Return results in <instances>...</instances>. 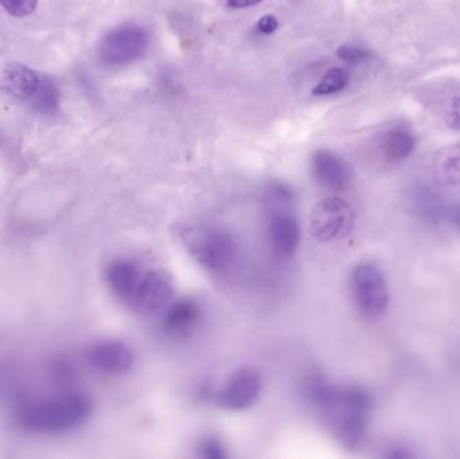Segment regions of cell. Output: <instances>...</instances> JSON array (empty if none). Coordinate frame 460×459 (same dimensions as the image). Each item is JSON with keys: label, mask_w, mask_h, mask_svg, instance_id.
Returning a JSON list of instances; mask_svg holds the SVG:
<instances>
[{"label": "cell", "mask_w": 460, "mask_h": 459, "mask_svg": "<svg viewBox=\"0 0 460 459\" xmlns=\"http://www.w3.org/2000/svg\"><path fill=\"white\" fill-rule=\"evenodd\" d=\"M305 395L342 446L350 450L361 446L373 406L365 388L335 387L324 377L313 376L305 384Z\"/></svg>", "instance_id": "cell-1"}, {"label": "cell", "mask_w": 460, "mask_h": 459, "mask_svg": "<svg viewBox=\"0 0 460 459\" xmlns=\"http://www.w3.org/2000/svg\"><path fill=\"white\" fill-rule=\"evenodd\" d=\"M434 175L442 185H460V143L438 151L434 158Z\"/></svg>", "instance_id": "cell-14"}, {"label": "cell", "mask_w": 460, "mask_h": 459, "mask_svg": "<svg viewBox=\"0 0 460 459\" xmlns=\"http://www.w3.org/2000/svg\"><path fill=\"white\" fill-rule=\"evenodd\" d=\"M142 275L132 261L119 259L110 264L107 269V280L110 287L119 298L131 301L139 286Z\"/></svg>", "instance_id": "cell-13"}, {"label": "cell", "mask_w": 460, "mask_h": 459, "mask_svg": "<svg viewBox=\"0 0 460 459\" xmlns=\"http://www.w3.org/2000/svg\"><path fill=\"white\" fill-rule=\"evenodd\" d=\"M199 453L205 459H224L226 458V447L215 437H207L199 445Z\"/></svg>", "instance_id": "cell-20"}, {"label": "cell", "mask_w": 460, "mask_h": 459, "mask_svg": "<svg viewBox=\"0 0 460 459\" xmlns=\"http://www.w3.org/2000/svg\"><path fill=\"white\" fill-rule=\"evenodd\" d=\"M386 457L394 458V459L410 458L411 455H410V452H407V450L402 449V447H394V452L389 453V455H386Z\"/></svg>", "instance_id": "cell-26"}, {"label": "cell", "mask_w": 460, "mask_h": 459, "mask_svg": "<svg viewBox=\"0 0 460 459\" xmlns=\"http://www.w3.org/2000/svg\"><path fill=\"white\" fill-rule=\"evenodd\" d=\"M270 244L281 256H291L296 252L300 242V226L296 218L287 212H276L268 225Z\"/></svg>", "instance_id": "cell-12"}, {"label": "cell", "mask_w": 460, "mask_h": 459, "mask_svg": "<svg viewBox=\"0 0 460 459\" xmlns=\"http://www.w3.org/2000/svg\"><path fill=\"white\" fill-rule=\"evenodd\" d=\"M313 172L319 183L334 190L345 189L351 180L349 164L332 151L319 150L314 154Z\"/></svg>", "instance_id": "cell-11"}, {"label": "cell", "mask_w": 460, "mask_h": 459, "mask_svg": "<svg viewBox=\"0 0 460 459\" xmlns=\"http://www.w3.org/2000/svg\"><path fill=\"white\" fill-rule=\"evenodd\" d=\"M59 100H61V93L56 81L43 75L37 94L29 107L40 115L53 116L59 110Z\"/></svg>", "instance_id": "cell-17"}, {"label": "cell", "mask_w": 460, "mask_h": 459, "mask_svg": "<svg viewBox=\"0 0 460 459\" xmlns=\"http://www.w3.org/2000/svg\"><path fill=\"white\" fill-rule=\"evenodd\" d=\"M446 123L451 129L460 131V96L453 97L446 110Z\"/></svg>", "instance_id": "cell-22"}, {"label": "cell", "mask_w": 460, "mask_h": 459, "mask_svg": "<svg viewBox=\"0 0 460 459\" xmlns=\"http://www.w3.org/2000/svg\"><path fill=\"white\" fill-rule=\"evenodd\" d=\"M448 220L460 229V207H453L450 212L447 213Z\"/></svg>", "instance_id": "cell-25"}, {"label": "cell", "mask_w": 460, "mask_h": 459, "mask_svg": "<svg viewBox=\"0 0 460 459\" xmlns=\"http://www.w3.org/2000/svg\"><path fill=\"white\" fill-rule=\"evenodd\" d=\"M148 35L142 27L126 24L105 35L100 45L102 62L112 66L131 64L145 54Z\"/></svg>", "instance_id": "cell-6"}, {"label": "cell", "mask_w": 460, "mask_h": 459, "mask_svg": "<svg viewBox=\"0 0 460 459\" xmlns=\"http://www.w3.org/2000/svg\"><path fill=\"white\" fill-rule=\"evenodd\" d=\"M384 155L392 162H402L413 153L416 137L407 127H396L386 132L381 142Z\"/></svg>", "instance_id": "cell-15"}, {"label": "cell", "mask_w": 460, "mask_h": 459, "mask_svg": "<svg viewBox=\"0 0 460 459\" xmlns=\"http://www.w3.org/2000/svg\"><path fill=\"white\" fill-rule=\"evenodd\" d=\"M262 0H228V5L232 8H246L259 4Z\"/></svg>", "instance_id": "cell-24"}, {"label": "cell", "mask_w": 460, "mask_h": 459, "mask_svg": "<svg viewBox=\"0 0 460 459\" xmlns=\"http://www.w3.org/2000/svg\"><path fill=\"white\" fill-rule=\"evenodd\" d=\"M354 301L367 317H380L388 309L389 290L383 272L373 264H359L351 275Z\"/></svg>", "instance_id": "cell-5"}, {"label": "cell", "mask_w": 460, "mask_h": 459, "mask_svg": "<svg viewBox=\"0 0 460 459\" xmlns=\"http://www.w3.org/2000/svg\"><path fill=\"white\" fill-rule=\"evenodd\" d=\"M174 294V285L164 272L153 271L142 275L139 286L132 296L131 304L143 314H153L164 309Z\"/></svg>", "instance_id": "cell-8"}, {"label": "cell", "mask_w": 460, "mask_h": 459, "mask_svg": "<svg viewBox=\"0 0 460 459\" xmlns=\"http://www.w3.org/2000/svg\"><path fill=\"white\" fill-rule=\"evenodd\" d=\"M278 19L273 15L262 16L259 23H257V29H259V31L262 32V34H272V32H275L276 29H278Z\"/></svg>", "instance_id": "cell-23"}, {"label": "cell", "mask_w": 460, "mask_h": 459, "mask_svg": "<svg viewBox=\"0 0 460 459\" xmlns=\"http://www.w3.org/2000/svg\"><path fill=\"white\" fill-rule=\"evenodd\" d=\"M354 228V209L345 199L330 197L311 210L310 232L318 242L346 239Z\"/></svg>", "instance_id": "cell-4"}, {"label": "cell", "mask_w": 460, "mask_h": 459, "mask_svg": "<svg viewBox=\"0 0 460 459\" xmlns=\"http://www.w3.org/2000/svg\"><path fill=\"white\" fill-rule=\"evenodd\" d=\"M199 310L196 302L191 299H182L175 302L167 310L164 317V326L170 331H183L190 328L199 320Z\"/></svg>", "instance_id": "cell-16"}, {"label": "cell", "mask_w": 460, "mask_h": 459, "mask_svg": "<svg viewBox=\"0 0 460 459\" xmlns=\"http://www.w3.org/2000/svg\"><path fill=\"white\" fill-rule=\"evenodd\" d=\"M349 73L342 67H334L322 78L321 83L313 89V93L316 96H327V94L338 93L346 88L349 84Z\"/></svg>", "instance_id": "cell-18"}, {"label": "cell", "mask_w": 460, "mask_h": 459, "mask_svg": "<svg viewBox=\"0 0 460 459\" xmlns=\"http://www.w3.org/2000/svg\"><path fill=\"white\" fill-rule=\"evenodd\" d=\"M91 399L80 393H67L45 401L24 404L19 422L34 433L57 434L83 425L92 414Z\"/></svg>", "instance_id": "cell-2"}, {"label": "cell", "mask_w": 460, "mask_h": 459, "mask_svg": "<svg viewBox=\"0 0 460 459\" xmlns=\"http://www.w3.org/2000/svg\"><path fill=\"white\" fill-rule=\"evenodd\" d=\"M182 236L191 258L209 271H224L237 256L234 240L221 229L189 228Z\"/></svg>", "instance_id": "cell-3"}, {"label": "cell", "mask_w": 460, "mask_h": 459, "mask_svg": "<svg viewBox=\"0 0 460 459\" xmlns=\"http://www.w3.org/2000/svg\"><path fill=\"white\" fill-rule=\"evenodd\" d=\"M42 77L43 75L27 65L13 62L7 65L0 75V93L11 102L30 105L37 94Z\"/></svg>", "instance_id": "cell-9"}, {"label": "cell", "mask_w": 460, "mask_h": 459, "mask_svg": "<svg viewBox=\"0 0 460 459\" xmlns=\"http://www.w3.org/2000/svg\"><path fill=\"white\" fill-rule=\"evenodd\" d=\"M338 57L348 64H361L370 58V53L365 49L354 45H342L337 50Z\"/></svg>", "instance_id": "cell-21"}, {"label": "cell", "mask_w": 460, "mask_h": 459, "mask_svg": "<svg viewBox=\"0 0 460 459\" xmlns=\"http://www.w3.org/2000/svg\"><path fill=\"white\" fill-rule=\"evenodd\" d=\"M0 5L15 18L31 15L37 10L38 0H0Z\"/></svg>", "instance_id": "cell-19"}, {"label": "cell", "mask_w": 460, "mask_h": 459, "mask_svg": "<svg viewBox=\"0 0 460 459\" xmlns=\"http://www.w3.org/2000/svg\"><path fill=\"white\" fill-rule=\"evenodd\" d=\"M262 390V377L257 369L243 366L230 376L217 393V404L228 411H243L256 403Z\"/></svg>", "instance_id": "cell-7"}, {"label": "cell", "mask_w": 460, "mask_h": 459, "mask_svg": "<svg viewBox=\"0 0 460 459\" xmlns=\"http://www.w3.org/2000/svg\"><path fill=\"white\" fill-rule=\"evenodd\" d=\"M89 363L108 375L127 374L134 366L131 348L121 341H105L89 350Z\"/></svg>", "instance_id": "cell-10"}]
</instances>
